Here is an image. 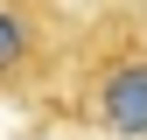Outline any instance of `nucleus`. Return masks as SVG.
<instances>
[{
  "label": "nucleus",
  "instance_id": "nucleus-1",
  "mask_svg": "<svg viewBox=\"0 0 147 140\" xmlns=\"http://www.w3.org/2000/svg\"><path fill=\"white\" fill-rule=\"evenodd\" d=\"M91 119L112 140H147V49H119L91 77Z\"/></svg>",
  "mask_w": 147,
  "mask_h": 140
},
{
  "label": "nucleus",
  "instance_id": "nucleus-2",
  "mask_svg": "<svg viewBox=\"0 0 147 140\" xmlns=\"http://www.w3.org/2000/svg\"><path fill=\"white\" fill-rule=\"evenodd\" d=\"M49 70V28L28 0H0V98L35 91Z\"/></svg>",
  "mask_w": 147,
  "mask_h": 140
}]
</instances>
